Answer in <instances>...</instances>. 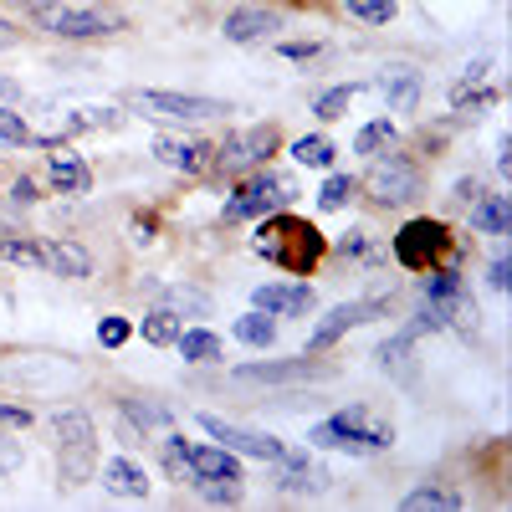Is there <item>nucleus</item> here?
<instances>
[{
  "label": "nucleus",
  "instance_id": "nucleus-1",
  "mask_svg": "<svg viewBox=\"0 0 512 512\" xmlns=\"http://www.w3.org/2000/svg\"><path fill=\"white\" fill-rule=\"evenodd\" d=\"M251 251L267 256L272 267L303 277V272H313V267L323 262L328 241H323V231L308 226L303 216H262V226H256V236H251Z\"/></svg>",
  "mask_w": 512,
  "mask_h": 512
},
{
  "label": "nucleus",
  "instance_id": "nucleus-2",
  "mask_svg": "<svg viewBox=\"0 0 512 512\" xmlns=\"http://www.w3.org/2000/svg\"><path fill=\"white\" fill-rule=\"evenodd\" d=\"M57 472H62V487H82V482L98 477L93 415H82V410H62L57 415Z\"/></svg>",
  "mask_w": 512,
  "mask_h": 512
},
{
  "label": "nucleus",
  "instance_id": "nucleus-3",
  "mask_svg": "<svg viewBox=\"0 0 512 512\" xmlns=\"http://www.w3.org/2000/svg\"><path fill=\"white\" fill-rule=\"evenodd\" d=\"M308 441H313V446H328V451H354V456H364V451H384V446L395 441V431H390L384 420H374L364 405H354V410H338L333 420L313 425Z\"/></svg>",
  "mask_w": 512,
  "mask_h": 512
},
{
  "label": "nucleus",
  "instance_id": "nucleus-4",
  "mask_svg": "<svg viewBox=\"0 0 512 512\" xmlns=\"http://www.w3.org/2000/svg\"><path fill=\"white\" fill-rule=\"evenodd\" d=\"M369 159H374L369 175H364L369 200H379V205H405V200L420 195V164H415V159L390 154V149H379V154H369Z\"/></svg>",
  "mask_w": 512,
  "mask_h": 512
},
{
  "label": "nucleus",
  "instance_id": "nucleus-5",
  "mask_svg": "<svg viewBox=\"0 0 512 512\" xmlns=\"http://www.w3.org/2000/svg\"><path fill=\"white\" fill-rule=\"evenodd\" d=\"M287 200H292V185H287L282 175L251 169V175L236 185V195L226 200L221 216H226V221H262V216H272V210H277V205H287Z\"/></svg>",
  "mask_w": 512,
  "mask_h": 512
},
{
  "label": "nucleus",
  "instance_id": "nucleus-6",
  "mask_svg": "<svg viewBox=\"0 0 512 512\" xmlns=\"http://www.w3.org/2000/svg\"><path fill=\"white\" fill-rule=\"evenodd\" d=\"M446 246H451L446 221L415 216V221H405V226H400V236H395V262H400V267H410V272H425V267H436L441 256H446Z\"/></svg>",
  "mask_w": 512,
  "mask_h": 512
},
{
  "label": "nucleus",
  "instance_id": "nucleus-7",
  "mask_svg": "<svg viewBox=\"0 0 512 512\" xmlns=\"http://www.w3.org/2000/svg\"><path fill=\"white\" fill-rule=\"evenodd\" d=\"M134 108L144 118H164V123H216L231 113V103L195 98V93H134Z\"/></svg>",
  "mask_w": 512,
  "mask_h": 512
},
{
  "label": "nucleus",
  "instance_id": "nucleus-8",
  "mask_svg": "<svg viewBox=\"0 0 512 512\" xmlns=\"http://www.w3.org/2000/svg\"><path fill=\"white\" fill-rule=\"evenodd\" d=\"M41 26L62 41H93V36L123 31V16L98 11V6H41Z\"/></svg>",
  "mask_w": 512,
  "mask_h": 512
},
{
  "label": "nucleus",
  "instance_id": "nucleus-9",
  "mask_svg": "<svg viewBox=\"0 0 512 512\" xmlns=\"http://www.w3.org/2000/svg\"><path fill=\"white\" fill-rule=\"evenodd\" d=\"M272 154H277V128L272 123H256V128L231 134L216 154H210V164H221L226 175H246V169H262Z\"/></svg>",
  "mask_w": 512,
  "mask_h": 512
},
{
  "label": "nucleus",
  "instance_id": "nucleus-10",
  "mask_svg": "<svg viewBox=\"0 0 512 512\" xmlns=\"http://www.w3.org/2000/svg\"><path fill=\"white\" fill-rule=\"evenodd\" d=\"M200 431L216 436V441H221L226 451H236V456H256V461H272V466L287 461V446H282L277 436L246 431V425H231V420H221V415H200Z\"/></svg>",
  "mask_w": 512,
  "mask_h": 512
},
{
  "label": "nucleus",
  "instance_id": "nucleus-11",
  "mask_svg": "<svg viewBox=\"0 0 512 512\" xmlns=\"http://www.w3.org/2000/svg\"><path fill=\"white\" fill-rule=\"evenodd\" d=\"M384 308H390V303H379V297H369V303H338L313 333H308V349L313 354H323V349H333L338 344V338H344L349 328H359V323H369V318H379Z\"/></svg>",
  "mask_w": 512,
  "mask_h": 512
},
{
  "label": "nucleus",
  "instance_id": "nucleus-12",
  "mask_svg": "<svg viewBox=\"0 0 512 512\" xmlns=\"http://www.w3.org/2000/svg\"><path fill=\"white\" fill-rule=\"evenodd\" d=\"M210 149L205 139H195V134H159L154 139V159L164 164V169H180V175H200V169H210Z\"/></svg>",
  "mask_w": 512,
  "mask_h": 512
},
{
  "label": "nucleus",
  "instance_id": "nucleus-13",
  "mask_svg": "<svg viewBox=\"0 0 512 512\" xmlns=\"http://www.w3.org/2000/svg\"><path fill=\"white\" fill-rule=\"evenodd\" d=\"M256 308L267 318H297L313 308V287L303 282H272V287H256Z\"/></svg>",
  "mask_w": 512,
  "mask_h": 512
},
{
  "label": "nucleus",
  "instance_id": "nucleus-14",
  "mask_svg": "<svg viewBox=\"0 0 512 512\" xmlns=\"http://www.w3.org/2000/svg\"><path fill=\"white\" fill-rule=\"evenodd\" d=\"M190 477L195 482H241V461L226 446H190Z\"/></svg>",
  "mask_w": 512,
  "mask_h": 512
},
{
  "label": "nucleus",
  "instance_id": "nucleus-15",
  "mask_svg": "<svg viewBox=\"0 0 512 512\" xmlns=\"http://www.w3.org/2000/svg\"><path fill=\"white\" fill-rule=\"evenodd\" d=\"M103 123H118V113H113V108H77V113H67L57 128H47V134H31V144L52 149V144L72 139V134H88V128H103Z\"/></svg>",
  "mask_w": 512,
  "mask_h": 512
},
{
  "label": "nucleus",
  "instance_id": "nucleus-16",
  "mask_svg": "<svg viewBox=\"0 0 512 512\" xmlns=\"http://www.w3.org/2000/svg\"><path fill=\"white\" fill-rule=\"evenodd\" d=\"M41 267L77 282V277H88V272H93V256L82 251L77 241H47V246H41Z\"/></svg>",
  "mask_w": 512,
  "mask_h": 512
},
{
  "label": "nucleus",
  "instance_id": "nucleus-17",
  "mask_svg": "<svg viewBox=\"0 0 512 512\" xmlns=\"http://www.w3.org/2000/svg\"><path fill=\"white\" fill-rule=\"evenodd\" d=\"M379 93L390 98L395 113H415V103H420V72L415 67H384L379 72Z\"/></svg>",
  "mask_w": 512,
  "mask_h": 512
},
{
  "label": "nucleus",
  "instance_id": "nucleus-18",
  "mask_svg": "<svg viewBox=\"0 0 512 512\" xmlns=\"http://www.w3.org/2000/svg\"><path fill=\"white\" fill-rule=\"evenodd\" d=\"M47 175H52V185L62 195H88V185H93L88 164H82L77 154H67V149H57V144H52V159H47Z\"/></svg>",
  "mask_w": 512,
  "mask_h": 512
},
{
  "label": "nucleus",
  "instance_id": "nucleus-19",
  "mask_svg": "<svg viewBox=\"0 0 512 512\" xmlns=\"http://www.w3.org/2000/svg\"><path fill=\"white\" fill-rule=\"evenodd\" d=\"M318 369L308 364V359H287V364H246V369H236L231 379L236 384H292V379H313Z\"/></svg>",
  "mask_w": 512,
  "mask_h": 512
},
{
  "label": "nucleus",
  "instance_id": "nucleus-20",
  "mask_svg": "<svg viewBox=\"0 0 512 512\" xmlns=\"http://www.w3.org/2000/svg\"><path fill=\"white\" fill-rule=\"evenodd\" d=\"M277 26H282V21H277L272 11H256V6H251V11H231L221 31H226V41H236V47H246V41H262V36H272Z\"/></svg>",
  "mask_w": 512,
  "mask_h": 512
},
{
  "label": "nucleus",
  "instance_id": "nucleus-21",
  "mask_svg": "<svg viewBox=\"0 0 512 512\" xmlns=\"http://www.w3.org/2000/svg\"><path fill=\"white\" fill-rule=\"evenodd\" d=\"M103 487H108V492H118V497H149V477H144V466H134L128 456L103 461Z\"/></svg>",
  "mask_w": 512,
  "mask_h": 512
},
{
  "label": "nucleus",
  "instance_id": "nucleus-22",
  "mask_svg": "<svg viewBox=\"0 0 512 512\" xmlns=\"http://www.w3.org/2000/svg\"><path fill=\"white\" fill-rule=\"evenodd\" d=\"M472 226L482 236H507L512 231V200L507 195H477L472 200Z\"/></svg>",
  "mask_w": 512,
  "mask_h": 512
},
{
  "label": "nucleus",
  "instance_id": "nucleus-23",
  "mask_svg": "<svg viewBox=\"0 0 512 512\" xmlns=\"http://www.w3.org/2000/svg\"><path fill=\"white\" fill-rule=\"evenodd\" d=\"M175 349L190 359V364H216L221 359V338L216 333H205V328H180V338H175Z\"/></svg>",
  "mask_w": 512,
  "mask_h": 512
},
{
  "label": "nucleus",
  "instance_id": "nucleus-24",
  "mask_svg": "<svg viewBox=\"0 0 512 512\" xmlns=\"http://www.w3.org/2000/svg\"><path fill=\"white\" fill-rule=\"evenodd\" d=\"M144 344H154V349H169L180 338V318H175V308H154V313H144Z\"/></svg>",
  "mask_w": 512,
  "mask_h": 512
},
{
  "label": "nucleus",
  "instance_id": "nucleus-25",
  "mask_svg": "<svg viewBox=\"0 0 512 512\" xmlns=\"http://www.w3.org/2000/svg\"><path fill=\"white\" fill-rule=\"evenodd\" d=\"M236 338L241 344H251V349H267L272 338H277V323L256 308V313H246V318H236Z\"/></svg>",
  "mask_w": 512,
  "mask_h": 512
},
{
  "label": "nucleus",
  "instance_id": "nucleus-26",
  "mask_svg": "<svg viewBox=\"0 0 512 512\" xmlns=\"http://www.w3.org/2000/svg\"><path fill=\"white\" fill-rule=\"evenodd\" d=\"M379 149H395V123L390 118H374L354 134V154H379Z\"/></svg>",
  "mask_w": 512,
  "mask_h": 512
},
{
  "label": "nucleus",
  "instance_id": "nucleus-27",
  "mask_svg": "<svg viewBox=\"0 0 512 512\" xmlns=\"http://www.w3.org/2000/svg\"><path fill=\"white\" fill-rule=\"evenodd\" d=\"M292 159H297V164H308V169H328V164H333V144H328L323 134H313V139L303 134V139L292 144Z\"/></svg>",
  "mask_w": 512,
  "mask_h": 512
},
{
  "label": "nucleus",
  "instance_id": "nucleus-28",
  "mask_svg": "<svg viewBox=\"0 0 512 512\" xmlns=\"http://www.w3.org/2000/svg\"><path fill=\"white\" fill-rule=\"evenodd\" d=\"M354 190H359L354 175H328L323 190H318V205H323V210H344V205L354 200Z\"/></svg>",
  "mask_w": 512,
  "mask_h": 512
},
{
  "label": "nucleus",
  "instance_id": "nucleus-29",
  "mask_svg": "<svg viewBox=\"0 0 512 512\" xmlns=\"http://www.w3.org/2000/svg\"><path fill=\"white\" fill-rule=\"evenodd\" d=\"M425 507L451 512V507H461V497H456V492H446V487H420V492H410V497H405V512H425Z\"/></svg>",
  "mask_w": 512,
  "mask_h": 512
},
{
  "label": "nucleus",
  "instance_id": "nucleus-30",
  "mask_svg": "<svg viewBox=\"0 0 512 512\" xmlns=\"http://www.w3.org/2000/svg\"><path fill=\"white\" fill-rule=\"evenodd\" d=\"M349 16L364 26H390L395 21V0H349Z\"/></svg>",
  "mask_w": 512,
  "mask_h": 512
},
{
  "label": "nucleus",
  "instance_id": "nucleus-31",
  "mask_svg": "<svg viewBox=\"0 0 512 512\" xmlns=\"http://www.w3.org/2000/svg\"><path fill=\"white\" fill-rule=\"evenodd\" d=\"M354 93H359L354 82H338V88H328V93L313 103V108H318V118H344V108L354 103Z\"/></svg>",
  "mask_w": 512,
  "mask_h": 512
},
{
  "label": "nucleus",
  "instance_id": "nucleus-32",
  "mask_svg": "<svg viewBox=\"0 0 512 512\" xmlns=\"http://www.w3.org/2000/svg\"><path fill=\"white\" fill-rule=\"evenodd\" d=\"M118 410H123V420H134V425H169V410L154 405V400H123Z\"/></svg>",
  "mask_w": 512,
  "mask_h": 512
},
{
  "label": "nucleus",
  "instance_id": "nucleus-33",
  "mask_svg": "<svg viewBox=\"0 0 512 512\" xmlns=\"http://www.w3.org/2000/svg\"><path fill=\"white\" fill-rule=\"evenodd\" d=\"M0 262H16V267H41V246H36V241H16V236H6V241H0Z\"/></svg>",
  "mask_w": 512,
  "mask_h": 512
},
{
  "label": "nucleus",
  "instance_id": "nucleus-34",
  "mask_svg": "<svg viewBox=\"0 0 512 512\" xmlns=\"http://www.w3.org/2000/svg\"><path fill=\"white\" fill-rule=\"evenodd\" d=\"M21 144H31V128L21 123V113L0 108V149H21Z\"/></svg>",
  "mask_w": 512,
  "mask_h": 512
},
{
  "label": "nucleus",
  "instance_id": "nucleus-35",
  "mask_svg": "<svg viewBox=\"0 0 512 512\" xmlns=\"http://www.w3.org/2000/svg\"><path fill=\"white\" fill-rule=\"evenodd\" d=\"M128 333H134V323H128V318H98V344L103 349H123Z\"/></svg>",
  "mask_w": 512,
  "mask_h": 512
},
{
  "label": "nucleus",
  "instance_id": "nucleus-36",
  "mask_svg": "<svg viewBox=\"0 0 512 512\" xmlns=\"http://www.w3.org/2000/svg\"><path fill=\"white\" fill-rule=\"evenodd\" d=\"M164 297H169V303H175V308H190V313H210V297H205V292H190V287H169Z\"/></svg>",
  "mask_w": 512,
  "mask_h": 512
},
{
  "label": "nucleus",
  "instance_id": "nucleus-37",
  "mask_svg": "<svg viewBox=\"0 0 512 512\" xmlns=\"http://www.w3.org/2000/svg\"><path fill=\"white\" fill-rule=\"evenodd\" d=\"M164 461H169V472H190V446L185 441H164Z\"/></svg>",
  "mask_w": 512,
  "mask_h": 512
},
{
  "label": "nucleus",
  "instance_id": "nucleus-38",
  "mask_svg": "<svg viewBox=\"0 0 512 512\" xmlns=\"http://www.w3.org/2000/svg\"><path fill=\"white\" fill-rule=\"evenodd\" d=\"M0 425H16V431H26L31 410H26V405H0Z\"/></svg>",
  "mask_w": 512,
  "mask_h": 512
},
{
  "label": "nucleus",
  "instance_id": "nucleus-39",
  "mask_svg": "<svg viewBox=\"0 0 512 512\" xmlns=\"http://www.w3.org/2000/svg\"><path fill=\"white\" fill-rule=\"evenodd\" d=\"M282 57H292V62H303V57H318V41H287V47H282Z\"/></svg>",
  "mask_w": 512,
  "mask_h": 512
},
{
  "label": "nucleus",
  "instance_id": "nucleus-40",
  "mask_svg": "<svg viewBox=\"0 0 512 512\" xmlns=\"http://www.w3.org/2000/svg\"><path fill=\"white\" fill-rule=\"evenodd\" d=\"M11 103H21V82L16 77H0V108H11Z\"/></svg>",
  "mask_w": 512,
  "mask_h": 512
},
{
  "label": "nucleus",
  "instance_id": "nucleus-41",
  "mask_svg": "<svg viewBox=\"0 0 512 512\" xmlns=\"http://www.w3.org/2000/svg\"><path fill=\"white\" fill-rule=\"evenodd\" d=\"M507 272H512V267H507V256H497V262H492V277H487V282H492V287H497V292H502V287H507V282H512V277H507Z\"/></svg>",
  "mask_w": 512,
  "mask_h": 512
},
{
  "label": "nucleus",
  "instance_id": "nucleus-42",
  "mask_svg": "<svg viewBox=\"0 0 512 512\" xmlns=\"http://www.w3.org/2000/svg\"><path fill=\"white\" fill-rule=\"evenodd\" d=\"M16 41H21V31H16V26H11L6 16H0V52H11V47H16Z\"/></svg>",
  "mask_w": 512,
  "mask_h": 512
},
{
  "label": "nucleus",
  "instance_id": "nucleus-43",
  "mask_svg": "<svg viewBox=\"0 0 512 512\" xmlns=\"http://www.w3.org/2000/svg\"><path fill=\"white\" fill-rule=\"evenodd\" d=\"M11 200H16V205H31V200H36V185H31V180H16V185H11Z\"/></svg>",
  "mask_w": 512,
  "mask_h": 512
},
{
  "label": "nucleus",
  "instance_id": "nucleus-44",
  "mask_svg": "<svg viewBox=\"0 0 512 512\" xmlns=\"http://www.w3.org/2000/svg\"><path fill=\"white\" fill-rule=\"evenodd\" d=\"M477 195H482L477 180H461V185H456V200H477Z\"/></svg>",
  "mask_w": 512,
  "mask_h": 512
},
{
  "label": "nucleus",
  "instance_id": "nucleus-45",
  "mask_svg": "<svg viewBox=\"0 0 512 512\" xmlns=\"http://www.w3.org/2000/svg\"><path fill=\"white\" fill-rule=\"evenodd\" d=\"M338 251H344V256L354 251V256H359V251H364V236H359V231H354V236H344V241H338Z\"/></svg>",
  "mask_w": 512,
  "mask_h": 512
}]
</instances>
